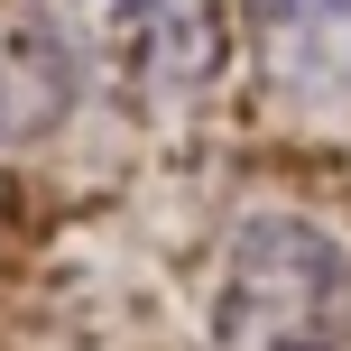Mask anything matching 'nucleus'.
<instances>
[{"label": "nucleus", "mask_w": 351, "mask_h": 351, "mask_svg": "<svg viewBox=\"0 0 351 351\" xmlns=\"http://www.w3.org/2000/svg\"><path fill=\"white\" fill-rule=\"evenodd\" d=\"M74 93H84V74H74L56 10L47 0H0V148H28L47 130H65Z\"/></svg>", "instance_id": "nucleus-2"}, {"label": "nucleus", "mask_w": 351, "mask_h": 351, "mask_svg": "<svg viewBox=\"0 0 351 351\" xmlns=\"http://www.w3.org/2000/svg\"><path fill=\"white\" fill-rule=\"evenodd\" d=\"M111 28H121L130 65H139L148 84H204L222 0H111Z\"/></svg>", "instance_id": "nucleus-4"}, {"label": "nucleus", "mask_w": 351, "mask_h": 351, "mask_svg": "<svg viewBox=\"0 0 351 351\" xmlns=\"http://www.w3.org/2000/svg\"><path fill=\"white\" fill-rule=\"evenodd\" d=\"M259 65L296 102H351V0H241Z\"/></svg>", "instance_id": "nucleus-3"}, {"label": "nucleus", "mask_w": 351, "mask_h": 351, "mask_svg": "<svg viewBox=\"0 0 351 351\" xmlns=\"http://www.w3.org/2000/svg\"><path fill=\"white\" fill-rule=\"evenodd\" d=\"M213 351H351V241L305 213H250L222 250Z\"/></svg>", "instance_id": "nucleus-1"}]
</instances>
